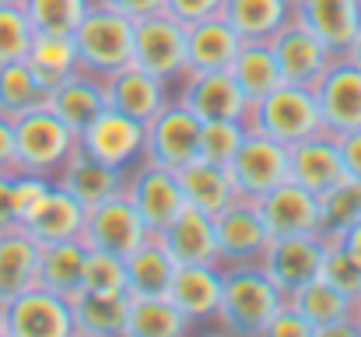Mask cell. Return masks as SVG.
Segmentation results:
<instances>
[{"label": "cell", "mask_w": 361, "mask_h": 337, "mask_svg": "<svg viewBox=\"0 0 361 337\" xmlns=\"http://www.w3.org/2000/svg\"><path fill=\"white\" fill-rule=\"evenodd\" d=\"M355 324H358V331H361V295L355 299Z\"/></svg>", "instance_id": "53"}, {"label": "cell", "mask_w": 361, "mask_h": 337, "mask_svg": "<svg viewBox=\"0 0 361 337\" xmlns=\"http://www.w3.org/2000/svg\"><path fill=\"white\" fill-rule=\"evenodd\" d=\"M361 218V179L344 176L337 187L319 194V232L326 239H337L348 225Z\"/></svg>", "instance_id": "38"}, {"label": "cell", "mask_w": 361, "mask_h": 337, "mask_svg": "<svg viewBox=\"0 0 361 337\" xmlns=\"http://www.w3.org/2000/svg\"><path fill=\"white\" fill-rule=\"evenodd\" d=\"M242 119H245V126L252 134H267V137H274V141H281L288 148L305 141V137L326 134L316 92L302 88V85H277L270 95L249 102Z\"/></svg>", "instance_id": "3"}, {"label": "cell", "mask_w": 361, "mask_h": 337, "mask_svg": "<svg viewBox=\"0 0 361 337\" xmlns=\"http://www.w3.org/2000/svg\"><path fill=\"white\" fill-rule=\"evenodd\" d=\"M221 4L225 0H165V11L172 18H179L183 25H193V21H204L211 14H221Z\"/></svg>", "instance_id": "46"}, {"label": "cell", "mask_w": 361, "mask_h": 337, "mask_svg": "<svg viewBox=\"0 0 361 337\" xmlns=\"http://www.w3.org/2000/svg\"><path fill=\"white\" fill-rule=\"evenodd\" d=\"M85 215H88V208H85L74 194H67L60 183H53V187L46 190V197L35 204V211L21 222V228H25L39 246L67 242V239H81Z\"/></svg>", "instance_id": "23"}, {"label": "cell", "mask_w": 361, "mask_h": 337, "mask_svg": "<svg viewBox=\"0 0 361 337\" xmlns=\"http://www.w3.org/2000/svg\"><path fill=\"white\" fill-rule=\"evenodd\" d=\"M337 239H341V242H344V246H348V249H351V253H355V256L361 260V218L355 225H348V228H344Z\"/></svg>", "instance_id": "51"}, {"label": "cell", "mask_w": 361, "mask_h": 337, "mask_svg": "<svg viewBox=\"0 0 361 337\" xmlns=\"http://www.w3.org/2000/svg\"><path fill=\"white\" fill-rule=\"evenodd\" d=\"M74 337H123L126 334V292H78L71 295Z\"/></svg>", "instance_id": "29"}, {"label": "cell", "mask_w": 361, "mask_h": 337, "mask_svg": "<svg viewBox=\"0 0 361 337\" xmlns=\"http://www.w3.org/2000/svg\"><path fill=\"white\" fill-rule=\"evenodd\" d=\"M256 204H259L263 222H267L274 239L277 235H312V232H319V197L312 190L298 187L295 179H284L281 187L263 194Z\"/></svg>", "instance_id": "19"}, {"label": "cell", "mask_w": 361, "mask_h": 337, "mask_svg": "<svg viewBox=\"0 0 361 337\" xmlns=\"http://www.w3.org/2000/svg\"><path fill=\"white\" fill-rule=\"evenodd\" d=\"M78 148L113 169L130 172L133 165L144 162V123L106 106L78 134Z\"/></svg>", "instance_id": "11"}, {"label": "cell", "mask_w": 361, "mask_h": 337, "mask_svg": "<svg viewBox=\"0 0 361 337\" xmlns=\"http://www.w3.org/2000/svg\"><path fill=\"white\" fill-rule=\"evenodd\" d=\"M11 176L14 172H0V232L18 228V215H14V197H11Z\"/></svg>", "instance_id": "50"}, {"label": "cell", "mask_w": 361, "mask_h": 337, "mask_svg": "<svg viewBox=\"0 0 361 337\" xmlns=\"http://www.w3.org/2000/svg\"><path fill=\"white\" fill-rule=\"evenodd\" d=\"M319 278H323L330 288H337L341 295H348V299H358L361 295V260L341 239H326V253H323Z\"/></svg>", "instance_id": "40"}, {"label": "cell", "mask_w": 361, "mask_h": 337, "mask_svg": "<svg viewBox=\"0 0 361 337\" xmlns=\"http://www.w3.org/2000/svg\"><path fill=\"white\" fill-rule=\"evenodd\" d=\"M221 18L242 35V42H270L291 18V0H225Z\"/></svg>", "instance_id": "31"}, {"label": "cell", "mask_w": 361, "mask_h": 337, "mask_svg": "<svg viewBox=\"0 0 361 337\" xmlns=\"http://www.w3.org/2000/svg\"><path fill=\"white\" fill-rule=\"evenodd\" d=\"M85 256L88 246L81 239H67V242H49L39 249V278L35 285L56 292V295H78L81 292V271H85Z\"/></svg>", "instance_id": "33"}, {"label": "cell", "mask_w": 361, "mask_h": 337, "mask_svg": "<svg viewBox=\"0 0 361 337\" xmlns=\"http://www.w3.org/2000/svg\"><path fill=\"white\" fill-rule=\"evenodd\" d=\"M49 102V88L32 74L25 60L0 64V116L18 119L32 110H42Z\"/></svg>", "instance_id": "35"}, {"label": "cell", "mask_w": 361, "mask_h": 337, "mask_svg": "<svg viewBox=\"0 0 361 337\" xmlns=\"http://www.w3.org/2000/svg\"><path fill=\"white\" fill-rule=\"evenodd\" d=\"M176 274V260L165 242L151 232L126 256V295H165Z\"/></svg>", "instance_id": "32"}, {"label": "cell", "mask_w": 361, "mask_h": 337, "mask_svg": "<svg viewBox=\"0 0 361 337\" xmlns=\"http://www.w3.org/2000/svg\"><path fill=\"white\" fill-rule=\"evenodd\" d=\"M239 49L242 35L221 14L186 25V71H228Z\"/></svg>", "instance_id": "24"}, {"label": "cell", "mask_w": 361, "mask_h": 337, "mask_svg": "<svg viewBox=\"0 0 361 337\" xmlns=\"http://www.w3.org/2000/svg\"><path fill=\"white\" fill-rule=\"evenodd\" d=\"M165 295L190 320L193 331L200 324H218L221 264H176V274H172V285Z\"/></svg>", "instance_id": "17"}, {"label": "cell", "mask_w": 361, "mask_h": 337, "mask_svg": "<svg viewBox=\"0 0 361 337\" xmlns=\"http://www.w3.org/2000/svg\"><path fill=\"white\" fill-rule=\"evenodd\" d=\"M190 331V320L172 306L169 295H130L123 337H183Z\"/></svg>", "instance_id": "34"}, {"label": "cell", "mask_w": 361, "mask_h": 337, "mask_svg": "<svg viewBox=\"0 0 361 337\" xmlns=\"http://www.w3.org/2000/svg\"><path fill=\"white\" fill-rule=\"evenodd\" d=\"M133 64L176 88L186 74V25L169 11L133 21Z\"/></svg>", "instance_id": "5"}, {"label": "cell", "mask_w": 361, "mask_h": 337, "mask_svg": "<svg viewBox=\"0 0 361 337\" xmlns=\"http://www.w3.org/2000/svg\"><path fill=\"white\" fill-rule=\"evenodd\" d=\"M147 225L137 215V208L130 204L126 194H113L99 204L88 208L85 215V228H81V242L88 249H102L113 256H130L144 239H147Z\"/></svg>", "instance_id": "10"}, {"label": "cell", "mask_w": 361, "mask_h": 337, "mask_svg": "<svg viewBox=\"0 0 361 337\" xmlns=\"http://www.w3.org/2000/svg\"><path fill=\"white\" fill-rule=\"evenodd\" d=\"M337 148H341V158H344V169H348V176L361 179V130L341 134V137H337Z\"/></svg>", "instance_id": "48"}, {"label": "cell", "mask_w": 361, "mask_h": 337, "mask_svg": "<svg viewBox=\"0 0 361 337\" xmlns=\"http://www.w3.org/2000/svg\"><path fill=\"white\" fill-rule=\"evenodd\" d=\"M46 106L56 112L71 130L81 134L99 112L109 106L106 102V81H99V78H92L85 71H74L71 78H63L60 85L49 88V102Z\"/></svg>", "instance_id": "27"}, {"label": "cell", "mask_w": 361, "mask_h": 337, "mask_svg": "<svg viewBox=\"0 0 361 337\" xmlns=\"http://www.w3.org/2000/svg\"><path fill=\"white\" fill-rule=\"evenodd\" d=\"M169 99H172V85L161 81V78H154V74H147L137 64H126L123 71H116L106 81V102L116 112L133 116L140 123H147Z\"/></svg>", "instance_id": "21"}, {"label": "cell", "mask_w": 361, "mask_h": 337, "mask_svg": "<svg viewBox=\"0 0 361 337\" xmlns=\"http://www.w3.org/2000/svg\"><path fill=\"white\" fill-rule=\"evenodd\" d=\"M228 172H232V183H235L239 197L259 201L263 194H270L274 187L291 179L288 144L249 130L245 141L239 144V151H235V158L228 162Z\"/></svg>", "instance_id": "8"}, {"label": "cell", "mask_w": 361, "mask_h": 337, "mask_svg": "<svg viewBox=\"0 0 361 337\" xmlns=\"http://www.w3.org/2000/svg\"><path fill=\"white\" fill-rule=\"evenodd\" d=\"M0 4H21V0H0Z\"/></svg>", "instance_id": "55"}, {"label": "cell", "mask_w": 361, "mask_h": 337, "mask_svg": "<svg viewBox=\"0 0 361 337\" xmlns=\"http://www.w3.org/2000/svg\"><path fill=\"white\" fill-rule=\"evenodd\" d=\"M176 176H179V187L186 194V204H193V208H200L207 215H218L221 208H228L239 197L228 165H218V162H207V158H193L190 165L176 169Z\"/></svg>", "instance_id": "30"}, {"label": "cell", "mask_w": 361, "mask_h": 337, "mask_svg": "<svg viewBox=\"0 0 361 337\" xmlns=\"http://www.w3.org/2000/svg\"><path fill=\"white\" fill-rule=\"evenodd\" d=\"M288 302L312 324L316 337H361L355 324V299L341 295L323 278H312L309 285H302L295 295H288Z\"/></svg>", "instance_id": "18"}, {"label": "cell", "mask_w": 361, "mask_h": 337, "mask_svg": "<svg viewBox=\"0 0 361 337\" xmlns=\"http://www.w3.org/2000/svg\"><path fill=\"white\" fill-rule=\"evenodd\" d=\"M0 337H4V302H0Z\"/></svg>", "instance_id": "54"}, {"label": "cell", "mask_w": 361, "mask_h": 337, "mask_svg": "<svg viewBox=\"0 0 361 337\" xmlns=\"http://www.w3.org/2000/svg\"><path fill=\"white\" fill-rule=\"evenodd\" d=\"M284 306V292L270 281L263 264H225L221 267V306L218 327L228 334H267V324Z\"/></svg>", "instance_id": "1"}, {"label": "cell", "mask_w": 361, "mask_h": 337, "mask_svg": "<svg viewBox=\"0 0 361 337\" xmlns=\"http://www.w3.org/2000/svg\"><path fill=\"white\" fill-rule=\"evenodd\" d=\"M348 60H351V64H358V67H361V28H358V39H355V46L348 49Z\"/></svg>", "instance_id": "52"}, {"label": "cell", "mask_w": 361, "mask_h": 337, "mask_svg": "<svg viewBox=\"0 0 361 337\" xmlns=\"http://www.w3.org/2000/svg\"><path fill=\"white\" fill-rule=\"evenodd\" d=\"M176 264H218V235H214V215L186 204L161 232H154Z\"/></svg>", "instance_id": "22"}, {"label": "cell", "mask_w": 361, "mask_h": 337, "mask_svg": "<svg viewBox=\"0 0 361 337\" xmlns=\"http://www.w3.org/2000/svg\"><path fill=\"white\" fill-rule=\"evenodd\" d=\"M295 14L337 53L348 57L361 28V0H298Z\"/></svg>", "instance_id": "25"}, {"label": "cell", "mask_w": 361, "mask_h": 337, "mask_svg": "<svg viewBox=\"0 0 361 337\" xmlns=\"http://www.w3.org/2000/svg\"><path fill=\"white\" fill-rule=\"evenodd\" d=\"M263 337H316V334H312V324L284 299V306L274 313V320L267 324V334Z\"/></svg>", "instance_id": "45"}, {"label": "cell", "mask_w": 361, "mask_h": 337, "mask_svg": "<svg viewBox=\"0 0 361 337\" xmlns=\"http://www.w3.org/2000/svg\"><path fill=\"white\" fill-rule=\"evenodd\" d=\"M49 187H53L49 176H35V172H14V176H11V197H14V215H18V222H25V218L35 211V204L46 197Z\"/></svg>", "instance_id": "44"}, {"label": "cell", "mask_w": 361, "mask_h": 337, "mask_svg": "<svg viewBox=\"0 0 361 337\" xmlns=\"http://www.w3.org/2000/svg\"><path fill=\"white\" fill-rule=\"evenodd\" d=\"M4 337H74L71 299L32 285L4 306Z\"/></svg>", "instance_id": "9"}, {"label": "cell", "mask_w": 361, "mask_h": 337, "mask_svg": "<svg viewBox=\"0 0 361 337\" xmlns=\"http://www.w3.org/2000/svg\"><path fill=\"white\" fill-rule=\"evenodd\" d=\"M35 39V28L21 4H0V64L25 60L28 46Z\"/></svg>", "instance_id": "42"}, {"label": "cell", "mask_w": 361, "mask_h": 337, "mask_svg": "<svg viewBox=\"0 0 361 337\" xmlns=\"http://www.w3.org/2000/svg\"><path fill=\"white\" fill-rule=\"evenodd\" d=\"M53 183H60V187H63L67 194H74L85 208H92V204H99V201H106V197L126 190V172L106 165V162H99V158H92L88 151L78 148V151L67 158V165L60 169V176H56Z\"/></svg>", "instance_id": "26"}, {"label": "cell", "mask_w": 361, "mask_h": 337, "mask_svg": "<svg viewBox=\"0 0 361 337\" xmlns=\"http://www.w3.org/2000/svg\"><path fill=\"white\" fill-rule=\"evenodd\" d=\"M81 292H126V260L102 249H88L81 271Z\"/></svg>", "instance_id": "43"}, {"label": "cell", "mask_w": 361, "mask_h": 337, "mask_svg": "<svg viewBox=\"0 0 361 337\" xmlns=\"http://www.w3.org/2000/svg\"><path fill=\"white\" fill-rule=\"evenodd\" d=\"M95 0H21L28 21L42 35H74Z\"/></svg>", "instance_id": "39"}, {"label": "cell", "mask_w": 361, "mask_h": 337, "mask_svg": "<svg viewBox=\"0 0 361 337\" xmlns=\"http://www.w3.org/2000/svg\"><path fill=\"white\" fill-rule=\"evenodd\" d=\"M95 4H106V7L120 11L130 21H140V18H151V14L165 11V0H95Z\"/></svg>", "instance_id": "47"}, {"label": "cell", "mask_w": 361, "mask_h": 337, "mask_svg": "<svg viewBox=\"0 0 361 337\" xmlns=\"http://www.w3.org/2000/svg\"><path fill=\"white\" fill-rule=\"evenodd\" d=\"M123 194L130 197V204L144 218L147 232H161L186 208V194L179 187V176L165 165H154V162L133 165L126 172V190Z\"/></svg>", "instance_id": "13"}, {"label": "cell", "mask_w": 361, "mask_h": 337, "mask_svg": "<svg viewBox=\"0 0 361 337\" xmlns=\"http://www.w3.org/2000/svg\"><path fill=\"white\" fill-rule=\"evenodd\" d=\"M312 92H316L326 134L341 137V134L361 130V67L358 64L341 57Z\"/></svg>", "instance_id": "16"}, {"label": "cell", "mask_w": 361, "mask_h": 337, "mask_svg": "<svg viewBox=\"0 0 361 337\" xmlns=\"http://www.w3.org/2000/svg\"><path fill=\"white\" fill-rule=\"evenodd\" d=\"M25 64L32 67V74H35L46 88H53V85H60L63 78H71V74L78 71L74 39H71V35H42V32H35Z\"/></svg>", "instance_id": "37"}, {"label": "cell", "mask_w": 361, "mask_h": 337, "mask_svg": "<svg viewBox=\"0 0 361 337\" xmlns=\"http://www.w3.org/2000/svg\"><path fill=\"white\" fill-rule=\"evenodd\" d=\"M200 158V119L183 102L169 99L161 110L144 123V162L183 169Z\"/></svg>", "instance_id": "7"}, {"label": "cell", "mask_w": 361, "mask_h": 337, "mask_svg": "<svg viewBox=\"0 0 361 337\" xmlns=\"http://www.w3.org/2000/svg\"><path fill=\"white\" fill-rule=\"evenodd\" d=\"M74 151H78V130H71L49 106L14 119L18 172H35V176L56 179Z\"/></svg>", "instance_id": "4"}, {"label": "cell", "mask_w": 361, "mask_h": 337, "mask_svg": "<svg viewBox=\"0 0 361 337\" xmlns=\"http://www.w3.org/2000/svg\"><path fill=\"white\" fill-rule=\"evenodd\" d=\"M249 126L245 119H207L200 123V158L228 165L239 151V144L245 141Z\"/></svg>", "instance_id": "41"}, {"label": "cell", "mask_w": 361, "mask_h": 337, "mask_svg": "<svg viewBox=\"0 0 361 337\" xmlns=\"http://www.w3.org/2000/svg\"><path fill=\"white\" fill-rule=\"evenodd\" d=\"M228 71H232L235 85L245 92V99H249V102H256V99L270 95L277 85H284V81H281V71H277V60H274L270 42H242L239 57L232 60V67H228Z\"/></svg>", "instance_id": "36"}, {"label": "cell", "mask_w": 361, "mask_h": 337, "mask_svg": "<svg viewBox=\"0 0 361 337\" xmlns=\"http://www.w3.org/2000/svg\"><path fill=\"white\" fill-rule=\"evenodd\" d=\"M176 102H183L200 123L207 119H242L249 99L235 85L232 71H186L176 81Z\"/></svg>", "instance_id": "14"}, {"label": "cell", "mask_w": 361, "mask_h": 337, "mask_svg": "<svg viewBox=\"0 0 361 337\" xmlns=\"http://www.w3.org/2000/svg\"><path fill=\"white\" fill-rule=\"evenodd\" d=\"M214 235H218V264H259V256L270 246V228L263 222V211L256 201L235 197L228 208L214 215Z\"/></svg>", "instance_id": "12"}, {"label": "cell", "mask_w": 361, "mask_h": 337, "mask_svg": "<svg viewBox=\"0 0 361 337\" xmlns=\"http://www.w3.org/2000/svg\"><path fill=\"white\" fill-rule=\"evenodd\" d=\"M39 242L18 225L0 232V302L7 306L39 278Z\"/></svg>", "instance_id": "28"}, {"label": "cell", "mask_w": 361, "mask_h": 337, "mask_svg": "<svg viewBox=\"0 0 361 337\" xmlns=\"http://www.w3.org/2000/svg\"><path fill=\"white\" fill-rule=\"evenodd\" d=\"M291 4H298V0H291Z\"/></svg>", "instance_id": "56"}, {"label": "cell", "mask_w": 361, "mask_h": 337, "mask_svg": "<svg viewBox=\"0 0 361 337\" xmlns=\"http://www.w3.org/2000/svg\"><path fill=\"white\" fill-rule=\"evenodd\" d=\"M323 253H326V235H319V232H312V235H277V239H270L259 264L288 299L302 285L319 278Z\"/></svg>", "instance_id": "15"}, {"label": "cell", "mask_w": 361, "mask_h": 337, "mask_svg": "<svg viewBox=\"0 0 361 337\" xmlns=\"http://www.w3.org/2000/svg\"><path fill=\"white\" fill-rule=\"evenodd\" d=\"M0 172H18V155H14V119L0 116Z\"/></svg>", "instance_id": "49"}, {"label": "cell", "mask_w": 361, "mask_h": 337, "mask_svg": "<svg viewBox=\"0 0 361 337\" xmlns=\"http://www.w3.org/2000/svg\"><path fill=\"white\" fill-rule=\"evenodd\" d=\"M71 39L78 49V71L99 81H109L116 71L133 64V21L106 4H92Z\"/></svg>", "instance_id": "2"}, {"label": "cell", "mask_w": 361, "mask_h": 337, "mask_svg": "<svg viewBox=\"0 0 361 337\" xmlns=\"http://www.w3.org/2000/svg\"><path fill=\"white\" fill-rule=\"evenodd\" d=\"M270 49H274L281 81L284 85H302V88H316L326 78V71L341 60L298 14L270 39Z\"/></svg>", "instance_id": "6"}, {"label": "cell", "mask_w": 361, "mask_h": 337, "mask_svg": "<svg viewBox=\"0 0 361 337\" xmlns=\"http://www.w3.org/2000/svg\"><path fill=\"white\" fill-rule=\"evenodd\" d=\"M288 162H291V179L298 187L312 190L316 197L326 194L330 187H337L348 176L334 134H316V137H305V141L291 144L288 148Z\"/></svg>", "instance_id": "20"}]
</instances>
